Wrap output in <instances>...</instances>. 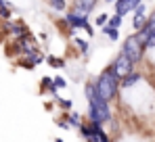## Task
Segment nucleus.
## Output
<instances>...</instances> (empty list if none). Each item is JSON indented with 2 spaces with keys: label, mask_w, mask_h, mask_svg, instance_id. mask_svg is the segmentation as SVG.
<instances>
[{
  "label": "nucleus",
  "mask_w": 155,
  "mask_h": 142,
  "mask_svg": "<svg viewBox=\"0 0 155 142\" xmlns=\"http://www.w3.org/2000/svg\"><path fill=\"white\" fill-rule=\"evenodd\" d=\"M84 94L88 100V121H94V123H101V125L107 123L111 119V109H109V102L99 94L94 82H86Z\"/></svg>",
  "instance_id": "1"
},
{
  "label": "nucleus",
  "mask_w": 155,
  "mask_h": 142,
  "mask_svg": "<svg viewBox=\"0 0 155 142\" xmlns=\"http://www.w3.org/2000/svg\"><path fill=\"white\" fill-rule=\"evenodd\" d=\"M94 86H97L99 94L109 102V100H113V98L117 96V90H120V86H122V77L115 73L113 65H107V67L99 73V77H97Z\"/></svg>",
  "instance_id": "2"
},
{
  "label": "nucleus",
  "mask_w": 155,
  "mask_h": 142,
  "mask_svg": "<svg viewBox=\"0 0 155 142\" xmlns=\"http://www.w3.org/2000/svg\"><path fill=\"white\" fill-rule=\"evenodd\" d=\"M120 52H124L132 63H140V61L145 59L147 46L138 40V36H136V34H130V36L124 38V42H122V50H120Z\"/></svg>",
  "instance_id": "3"
},
{
  "label": "nucleus",
  "mask_w": 155,
  "mask_h": 142,
  "mask_svg": "<svg viewBox=\"0 0 155 142\" xmlns=\"http://www.w3.org/2000/svg\"><path fill=\"white\" fill-rule=\"evenodd\" d=\"M65 19H67V23H69V29H71V31H76V29H84L88 36H94V29H92V25L88 23V17H86V15H80V13L69 11V13L65 15Z\"/></svg>",
  "instance_id": "4"
},
{
  "label": "nucleus",
  "mask_w": 155,
  "mask_h": 142,
  "mask_svg": "<svg viewBox=\"0 0 155 142\" xmlns=\"http://www.w3.org/2000/svg\"><path fill=\"white\" fill-rule=\"evenodd\" d=\"M111 65H113V69H115V73H117L120 77H126V75L132 73L134 67H136V63H132L124 52H117V56L113 59V63H111Z\"/></svg>",
  "instance_id": "5"
},
{
  "label": "nucleus",
  "mask_w": 155,
  "mask_h": 142,
  "mask_svg": "<svg viewBox=\"0 0 155 142\" xmlns=\"http://www.w3.org/2000/svg\"><path fill=\"white\" fill-rule=\"evenodd\" d=\"M97 4H99V0H71V11L88 17L97 8Z\"/></svg>",
  "instance_id": "6"
},
{
  "label": "nucleus",
  "mask_w": 155,
  "mask_h": 142,
  "mask_svg": "<svg viewBox=\"0 0 155 142\" xmlns=\"http://www.w3.org/2000/svg\"><path fill=\"white\" fill-rule=\"evenodd\" d=\"M147 19H149V17H147V6H145V2H143V4H138V6L132 11V27L138 31L143 25L147 23Z\"/></svg>",
  "instance_id": "7"
},
{
  "label": "nucleus",
  "mask_w": 155,
  "mask_h": 142,
  "mask_svg": "<svg viewBox=\"0 0 155 142\" xmlns=\"http://www.w3.org/2000/svg\"><path fill=\"white\" fill-rule=\"evenodd\" d=\"M138 4H143V0H117L115 4H113V8H115V13L117 15H128V13H132Z\"/></svg>",
  "instance_id": "8"
},
{
  "label": "nucleus",
  "mask_w": 155,
  "mask_h": 142,
  "mask_svg": "<svg viewBox=\"0 0 155 142\" xmlns=\"http://www.w3.org/2000/svg\"><path fill=\"white\" fill-rule=\"evenodd\" d=\"M140 79H143V75H140L138 71L134 69L132 73H128L126 77H122V88H132V86H136Z\"/></svg>",
  "instance_id": "9"
},
{
  "label": "nucleus",
  "mask_w": 155,
  "mask_h": 142,
  "mask_svg": "<svg viewBox=\"0 0 155 142\" xmlns=\"http://www.w3.org/2000/svg\"><path fill=\"white\" fill-rule=\"evenodd\" d=\"M103 34L111 40V42H117L120 40V29L117 27H111V25H105L103 27Z\"/></svg>",
  "instance_id": "10"
},
{
  "label": "nucleus",
  "mask_w": 155,
  "mask_h": 142,
  "mask_svg": "<svg viewBox=\"0 0 155 142\" xmlns=\"http://www.w3.org/2000/svg\"><path fill=\"white\" fill-rule=\"evenodd\" d=\"M46 61H48V65H51V67H57V69L65 67V61H63V59H59V56H54V54L46 56Z\"/></svg>",
  "instance_id": "11"
},
{
  "label": "nucleus",
  "mask_w": 155,
  "mask_h": 142,
  "mask_svg": "<svg viewBox=\"0 0 155 142\" xmlns=\"http://www.w3.org/2000/svg\"><path fill=\"white\" fill-rule=\"evenodd\" d=\"M122 23H124V17H122V15H117V13H113V15L109 17V23H107V25H111V27H117V29H120Z\"/></svg>",
  "instance_id": "12"
},
{
  "label": "nucleus",
  "mask_w": 155,
  "mask_h": 142,
  "mask_svg": "<svg viewBox=\"0 0 155 142\" xmlns=\"http://www.w3.org/2000/svg\"><path fill=\"white\" fill-rule=\"evenodd\" d=\"M48 4L52 6V11H65L67 8V0H48Z\"/></svg>",
  "instance_id": "13"
},
{
  "label": "nucleus",
  "mask_w": 155,
  "mask_h": 142,
  "mask_svg": "<svg viewBox=\"0 0 155 142\" xmlns=\"http://www.w3.org/2000/svg\"><path fill=\"white\" fill-rule=\"evenodd\" d=\"M76 46L80 48L82 54H88V50H90V44H88L86 40H82V38H76Z\"/></svg>",
  "instance_id": "14"
},
{
  "label": "nucleus",
  "mask_w": 155,
  "mask_h": 142,
  "mask_svg": "<svg viewBox=\"0 0 155 142\" xmlns=\"http://www.w3.org/2000/svg\"><path fill=\"white\" fill-rule=\"evenodd\" d=\"M94 23L99 25V27H105V25L109 23V15H107V13H101V15L94 19Z\"/></svg>",
  "instance_id": "15"
},
{
  "label": "nucleus",
  "mask_w": 155,
  "mask_h": 142,
  "mask_svg": "<svg viewBox=\"0 0 155 142\" xmlns=\"http://www.w3.org/2000/svg\"><path fill=\"white\" fill-rule=\"evenodd\" d=\"M67 121H69V125H78V127L82 125V123H80V115H78V113H69V115H67Z\"/></svg>",
  "instance_id": "16"
},
{
  "label": "nucleus",
  "mask_w": 155,
  "mask_h": 142,
  "mask_svg": "<svg viewBox=\"0 0 155 142\" xmlns=\"http://www.w3.org/2000/svg\"><path fill=\"white\" fill-rule=\"evenodd\" d=\"M52 82H54V86H57V90H59V88H65V86H67V82H65V77H61V75H57V77H54Z\"/></svg>",
  "instance_id": "17"
},
{
  "label": "nucleus",
  "mask_w": 155,
  "mask_h": 142,
  "mask_svg": "<svg viewBox=\"0 0 155 142\" xmlns=\"http://www.w3.org/2000/svg\"><path fill=\"white\" fill-rule=\"evenodd\" d=\"M153 48H155V29H151V38L147 42V50H153Z\"/></svg>",
  "instance_id": "18"
},
{
  "label": "nucleus",
  "mask_w": 155,
  "mask_h": 142,
  "mask_svg": "<svg viewBox=\"0 0 155 142\" xmlns=\"http://www.w3.org/2000/svg\"><path fill=\"white\" fill-rule=\"evenodd\" d=\"M57 100H59V105L63 109H71V100H67V98H57Z\"/></svg>",
  "instance_id": "19"
},
{
  "label": "nucleus",
  "mask_w": 155,
  "mask_h": 142,
  "mask_svg": "<svg viewBox=\"0 0 155 142\" xmlns=\"http://www.w3.org/2000/svg\"><path fill=\"white\" fill-rule=\"evenodd\" d=\"M147 25H151V29H155V11L149 15V19H147Z\"/></svg>",
  "instance_id": "20"
},
{
  "label": "nucleus",
  "mask_w": 155,
  "mask_h": 142,
  "mask_svg": "<svg viewBox=\"0 0 155 142\" xmlns=\"http://www.w3.org/2000/svg\"><path fill=\"white\" fill-rule=\"evenodd\" d=\"M103 2H107V4H115L117 0H103Z\"/></svg>",
  "instance_id": "21"
}]
</instances>
